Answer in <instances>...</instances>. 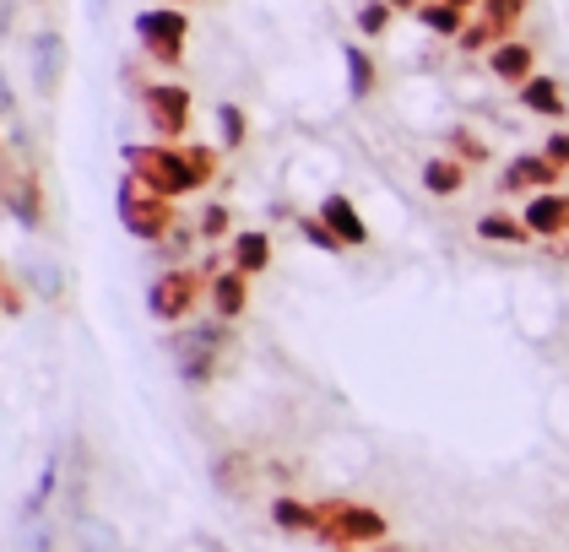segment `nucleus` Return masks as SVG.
<instances>
[{"mask_svg": "<svg viewBox=\"0 0 569 552\" xmlns=\"http://www.w3.org/2000/svg\"><path fill=\"white\" fill-rule=\"evenodd\" d=\"M196 233H201L207 244H218L222 233H228V207H222V201H212V207L201 212V222H196Z\"/></svg>", "mask_w": 569, "mask_h": 552, "instance_id": "obj_32", "label": "nucleus"}, {"mask_svg": "<svg viewBox=\"0 0 569 552\" xmlns=\"http://www.w3.org/2000/svg\"><path fill=\"white\" fill-rule=\"evenodd\" d=\"M28 66H33L39 98H54V92H60V77H66V39H60L54 28H39L33 43H28Z\"/></svg>", "mask_w": 569, "mask_h": 552, "instance_id": "obj_7", "label": "nucleus"}, {"mask_svg": "<svg viewBox=\"0 0 569 552\" xmlns=\"http://www.w3.org/2000/svg\"><path fill=\"white\" fill-rule=\"evenodd\" d=\"M233 265H239V271H250V277H261L266 265H271V239H266L261 228L233 233Z\"/></svg>", "mask_w": 569, "mask_h": 552, "instance_id": "obj_17", "label": "nucleus"}, {"mask_svg": "<svg viewBox=\"0 0 569 552\" xmlns=\"http://www.w3.org/2000/svg\"><path fill=\"white\" fill-rule=\"evenodd\" d=\"M299 233H305L315 250H326V255H342V250H348V244H342V239H337V233L320 222V217H299Z\"/></svg>", "mask_w": 569, "mask_h": 552, "instance_id": "obj_29", "label": "nucleus"}, {"mask_svg": "<svg viewBox=\"0 0 569 552\" xmlns=\"http://www.w3.org/2000/svg\"><path fill=\"white\" fill-rule=\"evenodd\" d=\"M17 271H22V288L33 298H44V303H60V298H66V271L49 255H22Z\"/></svg>", "mask_w": 569, "mask_h": 552, "instance_id": "obj_12", "label": "nucleus"}, {"mask_svg": "<svg viewBox=\"0 0 569 552\" xmlns=\"http://www.w3.org/2000/svg\"><path fill=\"white\" fill-rule=\"evenodd\" d=\"M521 217H526V228H531V233H542V239L569 233V195H559V190H542V195H537Z\"/></svg>", "mask_w": 569, "mask_h": 552, "instance_id": "obj_13", "label": "nucleus"}, {"mask_svg": "<svg viewBox=\"0 0 569 552\" xmlns=\"http://www.w3.org/2000/svg\"><path fill=\"white\" fill-rule=\"evenodd\" d=\"M521 103L531 109V114H548V120H559L569 103H565V87L548 82V77H531V82H521Z\"/></svg>", "mask_w": 569, "mask_h": 552, "instance_id": "obj_19", "label": "nucleus"}, {"mask_svg": "<svg viewBox=\"0 0 569 552\" xmlns=\"http://www.w3.org/2000/svg\"><path fill=\"white\" fill-rule=\"evenodd\" d=\"M271 525H277L282 536H315V504L293 499V493H277V499H271Z\"/></svg>", "mask_w": 569, "mask_h": 552, "instance_id": "obj_16", "label": "nucleus"}, {"mask_svg": "<svg viewBox=\"0 0 569 552\" xmlns=\"http://www.w3.org/2000/svg\"><path fill=\"white\" fill-rule=\"evenodd\" d=\"M54 548H60V536H54L49 520H28L22 536H17V552H54Z\"/></svg>", "mask_w": 569, "mask_h": 552, "instance_id": "obj_28", "label": "nucleus"}, {"mask_svg": "<svg viewBox=\"0 0 569 552\" xmlns=\"http://www.w3.org/2000/svg\"><path fill=\"white\" fill-rule=\"evenodd\" d=\"M418 17H423V28H435V33H456V39H461V6H450V0H423V6H418Z\"/></svg>", "mask_w": 569, "mask_h": 552, "instance_id": "obj_24", "label": "nucleus"}, {"mask_svg": "<svg viewBox=\"0 0 569 552\" xmlns=\"http://www.w3.org/2000/svg\"><path fill=\"white\" fill-rule=\"evenodd\" d=\"M207 476H212V488H218L222 499H239L244 488H250V455H239V450H222L207 461Z\"/></svg>", "mask_w": 569, "mask_h": 552, "instance_id": "obj_14", "label": "nucleus"}, {"mask_svg": "<svg viewBox=\"0 0 569 552\" xmlns=\"http://www.w3.org/2000/svg\"><path fill=\"white\" fill-rule=\"evenodd\" d=\"M54 493H60V450H49L39 482L28 488V499H22V510H17L22 514V525H28V520H44V510L54 504Z\"/></svg>", "mask_w": 569, "mask_h": 552, "instance_id": "obj_15", "label": "nucleus"}, {"mask_svg": "<svg viewBox=\"0 0 569 552\" xmlns=\"http://www.w3.org/2000/svg\"><path fill=\"white\" fill-rule=\"evenodd\" d=\"M386 28H391V0H369V6L358 11V33L375 39V33H386Z\"/></svg>", "mask_w": 569, "mask_h": 552, "instance_id": "obj_30", "label": "nucleus"}, {"mask_svg": "<svg viewBox=\"0 0 569 552\" xmlns=\"http://www.w3.org/2000/svg\"><path fill=\"white\" fill-rule=\"evenodd\" d=\"M337 552H348V548H337Z\"/></svg>", "mask_w": 569, "mask_h": 552, "instance_id": "obj_43", "label": "nucleus"}, {"mask_svg": "<svg viewBox=\"0 0 569 552\" xmlns=\"http://www.w3.org/2000/svg\"><path fill=\"white\" fill-rule=\"evenodd\" d=\"M6 184H11V179H6V173H0V207H6Z\"/></svg>", "mask_w": 569, "mask_h": 552, "instance_id": "obj_38", "label": "nucleus"}, {"mask_svg": "<svg viewBox=\"0 0 569 552\" xmlns=\"http://www.w3.org/2000/svg\"><path fill=\"white\" fill-rule=\"evenodd\" d=\"M163 6H174V0H163Z\"/></svg>", "mask_w": 569, "mask_h": 552, "instance_id": "obj_42", "label": "nucleus"}, {"mask_svg": "<svg viewBox=\"0 0 569 552\" xmlns=\"http://www.w3.org/2000/svg\"><path fill=\"white\" fill-rule=\"evenodd\" d=\"M244 109L239 103H218V136H222V147L233 152V147H244Z\"/></svg>", "mask_w": 569, "mask_h": 552, "instance_id": "obj_27", "label": "nucleus"}, {"mask_svg": "<svg viewBox=\"0 0 569 552\" xmlns=\"http://www.w3.org/2000/svg\"><path fill=\"white\" fill-rule=\"evenodd\" d=\"M207 271H190V265H169V271H158L152 277V288H147V314L158 320V325H179V320H190V309H196V298L207 293Z\"/></svg>", "mask_w": 569, "mask_h": 552, "instance_id": "obj_5", "label": "nucleus"}, {"mask_svg": "<svg viewBox=\"0 0 569 552\" xmlns=\"http://www.w3.org/2000/svg\"><path fill=\"white\" fill-rule=\"evenodd\" d=\"M207 298H212L218 320H239V314H244V303H250V271H239V265L218 271V277L207 282Z\"/></svg>", "mask_w": 569, "mask_h": 552, "instance_id": "obj_10", "label": "nucleus"}, {"mask_svg": "<svg viewBox=\"0 0 569 552\" xmlns=\"http://www.w3.org/2000/svg\"><path fill=\"white\" fill-rule=\"evenodd\" d=\"M212 374H218V352H184L179 358V380L184 384L201 390V384H212Z\"/></svg>", "mask_w": 569, "mask_h": 552, "instance_id": "obj_25", "label": "nucleus"}, {"mask_svg": "<svg viewBox=\"0 0 569 552\" xmlns=\"http://www.w3.org/2000/svg\"><path fill=\"white\" fill-rule=\"evenodd\" d=\"M559 184V163L548 158H510V169L499 173V190H553Z\"/></svg>", "mask_w": 569, "mask_h": 552, "instance_id": "obj_11", "label": "nucleus"}, {"mask_svg": "<svg viewBox=\"0 0 569 552\" xmlns=\"http://www.w3.org/2000/svg\"><path fill=\"white\" fill-rule=\"evenodd\" d=\"M6 212L17 217L28 233L44 228V190H39V173H11V184H6Z\"/></svg>", "mask_w": 569, "mask_h": 552, "instance_id": "obj_8", "label": "nucleus"}, {"mask_svg": "<svg viewBox=\"0 0 569 552\" xmlns=\"http://www.w3.org/2000/svg\"><path fill=\"white\" fill-rule=\"evenodd\" d=\"M114 212H120V228L141 239V244H158L169 228H174V201L169 195H158V190H147L136 173L120 179V190H114Z\"/></svg>", "mask_w": 569, "mask_h": 552, "instance_id": "obj_3", "label": "nucleus"}, {"mask_svg": "<svg viewBox=\"0 0 569 552\" xmlns=\"http://www.w3.org/2000/svg\"><path fill=\"white\" fill-rule=\"evenodd\" d=\"M77 552H120V536L103 520H88V536H77Z\"/></svg>", "mask_w": 569, "mask_h": 552, "instance_id": "obj_31", "label": "nucleus"}, {"mask_svg": "<svg viewBox=\"0 0 569 552\" xmlns=\"http://www.w3.org/2000/svg\"><path fill=\"white\" fill-rule=\"evenodd\" d=\"M450 147H456V158H467V163H482V158H488V147H482L472 130H450Z\"/></svg>", "mask_w": 569, "mask_h": 552, "instance_id": "obj_33", "label": "nucleus"}, {"mask_svg": "<svg viewBox=\"0 0 569 552\" xmlns=\"http://www.w3.org/2000/svg\"><path fill=\"white\" fill-rule=\"evenodd\" d=\"M120 552H136V548H120Z\"/></svg>", "mask_w": 569, "mask_h": 552, "instance_id": "obj_41", "label": "nucleus"}, {"mask_svg": "<svg viewBox=\"0 0 569 552\" xmlns=\"http://www.w3.org/2000/svg\"><path fill=\"white\" fill-rule=\"evenodd\" d=\"M450 6H472V0H450Z\"/></svg>", "mask_w": 569, "mask_h": 552, "instance_id": "obj_40", "label": "nucleus"}, {"mask_svg": "<svg viewBox=\"0 0 569 552\" xmlns=\"http://www.w3.org/2000/svg\"><path fill=\"white\" fill-rule=\"evenodd\" d=\"M196 552H233L222 536H196Z\"/></svg>", "mask_w": 569, "mask_h": 552, "instance_id": "obj_36", "label": "nucleus"}, {"mask_svg": "<svg viewBox=\"0 0 569 552\" xmlns=\"http://www.w3.org/2000/svg\"><path fill=\"white\" fill-rule=\"evenodd\" d=\"M315 217H320V222H326V228H331V233H337V239L348 244V250L369 244V222L358 217V207H352L348 195H337V190H331V195L320 201V212H315Z\"/></svg>", "mask_w": 569, "mask_h": 552, "instance_id": "obj_9", "label": "nucleus"}, {"mask_svg": "<svg viewBox=\"0 0 569 552\" xmlns=\"http://www.w3.org/2000/svg\"><path fill=\"white\" fill-rule=\"evenodd\" d=\"M380 552H401V548H396V542H380Z\"/></svg>", "mask_w": 569, "mask_h": 552, "instance_id": "obj_39", "label": "nucleus"}, {"mask_svg": "<svg viewBox=\"0 0 569 552\" xmlns=\"http://www.w3.org/2000/svg\"><path fill=\"white\" fill-rule=\"evenodd\" d=\"M478 239H488V244H526V239H537V233L526 228V217L482 212V217H478Z\"/></svg>", "mask_w": 569, "mask_h": 552, "instance_id": "obj_18", "label": "nucleus"}, {"mask_svg": "<svg viewBox=\"0 0 569 552\" xmlns=\"http://www.w3.org/2000/svg\"><path fill=\"white\" fill-rule=\"evenodd\" d=\"M542 158H548V163H559V169H569V130H559V136H548Z\"/></svg>", "mask_w": 569, "mask_h": 552, "instance_id": "obj_34", "label": "nucleus"}, {"mask_svg": "<svg viewBox=\"0 0 569 552\" xmlns=\"http://www.w3.org/2000/svg\"><path fill=\"white\" fill-rule=\"evenodd\" d=\"M196 239H201L196 228H184V222H174V228H169V233L158 239V255L169 260V265H179V260H184L190 250H196Z\"/></svg>", "mask_w": 569, "mask_h": 552, "instance_id": "obj_26", "label": "nucleus"}, {"mask_svg": "<svg viewBox=\"0 0 569 552\" xmlns=\"http://www.w3.org/2000/svg\"><path fill=\"white\" fill-rule=\"evenodd\" d=\"M184 39H190V17L179 6H147L136 17V43L152 66H184Z\"/></svg>", "mask_w": 569, "mask_h": 552, "instance_id": "obj_4", "label": "nucleus"}, {"mask_svg": "<svg viewBox=\"0 0 569 552\" xmlns=\"http://www.w3.org/2000/svg\"><path fill=\"white\" fill-rule=\"evenodd\" d=\"M342 60H348V98H352V103H363V98L375 92V82H380V71H375V60H369L358 43H348V49H342Z\"/></svg>", "mask_w": 569, "mask_h": 552, "instance_id": "obj_20", "label": "nucleus"}, {"mask_svg": "<svg viewBox=\"0 0 569 552\" xmlns=\"http://www.w3.org/2000/svg\"><path fill=\"white\" fill-rule=\"evenodd\" d=\"M423 190L429 195H456V190H467V169L456 158H429L423 163Z\"/></svg>", "mask_w": 569, "mask_h": 552, "instance_id": "obj_21", "label": "nucleus"}, {"mask_svg": "<svg viewBox=\"0 0 569 552\" xmlns=\"http://www.w3.org/2000/svg\"><path fill=\"white\" fill-rule=\"evenodd\" d=\"M315 542L326 548H380L391 542V520L358 499H320L315 504Z\"/></svg>", "mask_w": 569, "mask_h": 552, "instance_id": "obj_1", "label": "nucleus"}, {"mask_svg": "<svg viewBox=\"0 0 569 552\" xmlns=\"http://www.w3.org/2000/svg\"><path fill=\"white\" fill-rule=\"evenodd\" d=\"M222 341H228V320L222 325H190V331H179V337H169V352L174 358H184V352H218Z\"/></svg>", "mask_w": 569, "mask_h": 552, "instance_id": "obj_23", "label": "nucleus"}, {"mask_svg": "<svg viewBox=\"0 0 569 552\" xmlns=\"http://www.w3.org/2000/svg\"><path fill=\"white\" fill-rule=\"evenodd\" d=\"M488 66H493L499 82H531V49L526 43H499Z\"/></svg>", "mask_w": 569, "mask_h": 552, "instance_id": "obj_22", "label": "nucleus"}, {"mask_svg": "<svg viewBox=\"0 0 569 552\" xmlns=\"http://www.w3.org/2000/svg\"><path fill=\"white\" fill-rule=\"evenodd\" d=\"M126 173H136L147 190H158L169 201L196 195L207 184V173L196 169V158L184 147H126Z\"/></svg>", "mask_w": 569, "mask_h": 552, "instance_id": "obj_2", "label": "nucleus"}, {"mask_svg": "<svg viewBox=\"0 0 569 552\" xmlns=\"http://www.w3.org/2000/svg\"><path fill=\"white\" fill-rule=\"evenodd\" d=\"M0 120L17 126V92H11V82H6V71H0Z\"/></svg>", "mask_w": 569, "mask_h": 552, "instance_id": "obj_35", "label": "nucleus"}, {"mask_svg": "<svg viewBox=\"0 0 569 552\" xmlns=\"http://www.w3.org/2000/svg\"><path fill=\"white\" fill-rule=\"evenodd\" d=\"M391 6H407V11H418V6H423V0H391Z\"/></svg>", "mask_w": 569, "mask_h": 552, "instance_id": "obj_37", "label": "nucleus"}, {"mask_svg": "<svg viewBox=\"0 0 569 552\" xmlns=\"http://www.w3.org/2000/svg\"><path fill=\"white\" fill-rule=\"evenodd\" d=\"M141 114H147V126L158 130L163 141H184V130H190V92L174 82L141 87Z\"/></svg>", "mask_w": 569, "mask_h": 552, "instance_id": "obj_6", "label": "nucleus"}]
</instances>
